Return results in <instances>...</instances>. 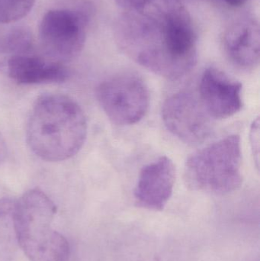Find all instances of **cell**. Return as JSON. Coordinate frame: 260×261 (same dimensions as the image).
<instances>
[{
  "mask_svg": "<svg viewBox=\"0 0 260 261\" xmlns=\"http://www.w3.org/2000/svg\"><path fill=\"white\" fill-rule=\"evenodd\" d=\"M56 213L53 201L35 188L15 199L12 222L18 245L31 261H68L70 245L52 227Z\"/></svg>",
  "mask_w": 260,
  "mask_h": 261,
  "instance_id": "3957f363",
  "label": "cell"
},
{
  "mask_svg": "<svg viewBox=\"0 0 260 261\" xmlns=\"http://www.w3.org/2000/svg\"><path fill=\"white\" fill-rule=\"evenodd\" d=\"M250 140H251L252 150L255 161H256V167H259V119H256L252 125L250 132Z\"/></svg>",
  "mask_w": 260,
  "mask_h": 261,
  "instance_id": "5bb4252c",
  "label": "cell"
},
{
  "mask_svg": "<svg viewBox=\"0 0 260 261\" xmlns=\"http://www.w3.org/2000/svg\"><path fill=\"white\" fill-rule=\"evenodd\" d=\"M7 70L9 77L21 85L56 84L70 76L64 63L26 54L12 55L8 61Z\"/></svg>",
  "mask_w": 260,
  "mask_h": 261,
  "instance_id": "8fae6325",
  "label": "cell"
},
{
  "mask_svg": "<svg viewBox=\"0 0 260 261\" xmlns=\"http://www.w3.org/2000/svg\"><path fill=\"white\" fill-rule=\"evenodd\" d=\"M162 119L169 132L187 144L203 142L212 132V118L189 92H179L168 97L162 108Z\"/></svg>",
  "mask_w": 260,
  "mask_h": 261,
  "instance_id": "52a82bcc",
  "label": "cell"
},
{
  "mask_svg": "<svg viewBox=\"0 0 260 261\" xmlns=\"http://www.w3.org/2000/svg\"><path fill=\"white\" fill-rule=\"evenodd\" d=\"M221 1L224 2V3H225L226 4L228 5V6L238 7V6H241L244 5L247 0H221Z\"/></svg>",
  "mask_w": 260,
  "mask_h": 261,
  "instance_id": "e0dca14e",
  "label": "cell"
},
{
  "mask_svg": "<svg viewBox=\"0 0 260 261\" xmlns=\"http://www.w3.org/2000/svg\"><path fill=\"white\" fill-rule=\"evenodd\" d=\"M229 61L240 69L253 70L259 63V26L256 20L244 18L232 24L223 37Z\"/></svg>",
  "mask_w": 260,
  "mask_h": 261,
  "instance_id": "30bf717a",
  "label": "cell"
},
{
  "mask_svg": "<svg viewBox=\"0 0 260 261\" xmlns=\"http://www.w3.org/2000/svg\"><path fill=\"white\" fill-rule=\"evenodd\" d=\"M35 0H0V24L15 22L32 10Z\"/></svg>",
  "mask_w": 260,
  "mask_h": 261,
  "instance_id": "7c38bea8",
  "label": "cell"
},
{
  "mask_svg": "<svg viewBox=\"0 0 260 261\" xmlns=\"http://www.w3.org/2000/svg\"><path fill=\"white\" fill-rule=\"evenodd\" d=\"M242 153L239 135L222 138L191 155L185 164L189 188L215 195L238 190L243 182Z\"/></svg>",
  "mask_w": 260,
  "mask_h": 261,
  "instance_id": "277c9868",
  "label": "cell"
},
{
  "mask_svg": "<svg viewBox=\"0 0 260 261\" xmlns=\"http://www.w3.org/2000/svg\"><path fill=\"white\" fill-rule=\"evenodd\" d=\"M176 176L175 165L166 156L145 166L134 189L136 204L147 210L162 211L172 196Z\"/></svg>",
  "mask_w": 260,
  "mask_h": 261,
  "instance_id": "9c48e42d",
  "label": "cell"
},
{
  "mask_svg": "<svg viewBox=\"0 0 260 261\" xmlns=\"http://www.w3.org/2000/svg\"><path fill=\"white\" fill-rule=\"evenodd\" d=\"M242 88L219 69L209 67L200 81V102L211 118L228 119L243 108Z\"/></svg>",
  "mask_w": 260,
  "mask_h": 261,
  "instance_id": "ba28073f",
  "label": "cell"
},
{
  "mask_svg": "<svg viewBox=\"0 0 260 261\" xmlns=\"http://www.w3.org/2000/svg\"><path fill=\"white\" fill-rule=\"evenodd\" d=\"M96 97L112 123L131 125L140 122L148 113L150 93L145 83L136 75H116L101 83Z\"/></svg>",
  "mask_w": 260,
  "mask_h": 261,
  "instance_id": "5b68a950",
  "label": "cell"
},
{
  "mask_svg": "<svg viewBox=\"0 0 260 261\" xmlns=\"http://www.w3.org/2000/svg\"><path fill=\"white\" fill-rule=\"evenodd\" d=\"M31 44V35L22 29L11 33L3 43L2 48L6 52L21 55L30 49Z\"/></svg>",
  "mask_w": 260,
  "mask_h": 261,
  "instance_id": "4fadbf2b",
  "label": "cell"
},
{
  "mask_svg": "<svg viewBox=\"0 0 260 261\" xmlns=\"http://www.w3.org/2000/svg\"><path fill=\"white\" fill-rule=\"evenodd\" d=\"M8 155V147L4 137L0 132V165L5 162Z\"/></svg>",
  "mask_w": 260,
  "mask_h": 261,
  "instance_id": "2e32d148",
  "label": "cell"
},
{
  "mask_svg": "<svg viewBox=\"0 0 260 261\" xmlns=\"http://www.w3.org/2000/svg\"><path fill=\"white\" fill-rule=\"evenodd\" d=\"M148 0H116L119 6H122L125 11L139 9Z\"/></svg>",
  "mask_w": 260,
  "mask_h": 261,
  "instance_id": "9a60e30c",
  "label": "cell"
},
{
  "mask_svg": "<svg viewBox=\"0 0 260 261\" xmlns=\"http://www.w3.org/2000/svg\"><path fill=\"white\" fill-rule=\"evenodd\" d=\"M184 9L179 0H148L141 7L125 11L116 29L120 48L137 64L175 81L191 69L180 58L171 36V25Z\"/></svg>",
  "mask_w": 260,
  "mask_h": 261,
  "instance_id": "6da1fadb",
  "label": "cell"
},
{
  "mask_svg": "<svg viewBox=\"0 0 260 261\" xmlns=\"http://www.w3.org/2000/svg\"><path fill=\"white\" fill-rule=\"evenodd\" d=\"M88 19L79 11L54 9L43 17L39 27L41 44L50 59L70 61L82 51Z\"/></svg>",
  "mask_w": 260,
  "mask_h": 261,
  "instance_id": "8992f818",
  "label": "cell"
},
{
  "mask_svg": "<svg viewBox=\"0 0 260 261\" xmlns=\"http://www.w3.org/2000/svg\"><path fill=\"white\" fill-rule=\"evenodd\" d=\"M85 113L77 102L63 94L44 95L32 107L26 141L37 156L61 162L78 153L87 136Z\"/></svg>",
  "mask_w": 260,
  "mask_h": 261,
  "instance_id": "7a4b0ae2",
  "label": "cell"
}]
</instances>
